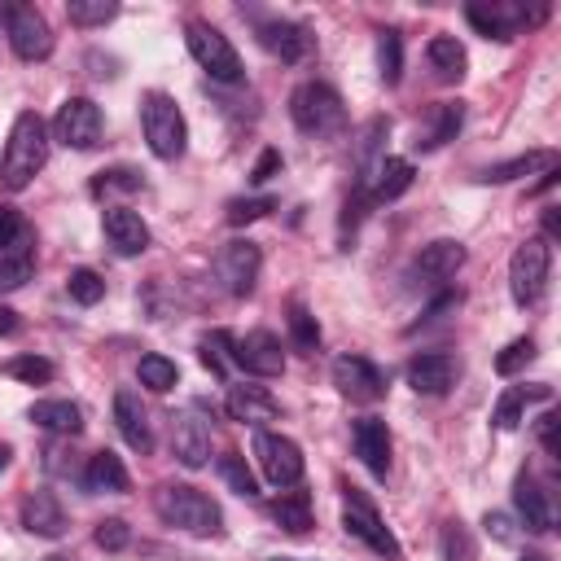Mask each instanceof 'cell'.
I'll list each match as a JSON object with an SVG mask.
<instances>
[{
    "instance_id": "cell-1",
    "label": "cell",
    "mask_w": 561,
    "mask_h": 561,
    "mask_svg": "<svg viewBox=\"0 0 561 561\" xmlns=\"http://www.w3.org/2000/svg\"><path fill=\"white\" fill-rule=\"evenodd\" d=\"M48 162V123L35 114V110H22L9 127V140H4V158H0V184L4 188H26Z\"/></svg>"
},
{
    "instance_id": "cell-2",
    "label": "cell",
    "mask_w": 561,
    "mask_h": 561,
    "mask_svg": "<svg viewBox=\"0 0 561 561\" xmlns=\"http://www.w3.org/2000/svg\"><path fill=\"white\" fill-rule=\"evenodd\" d=\"M153 513H158L167 526H175V530H184V535H197V539L224 530L219 504H215L206 491L188 486V482H167V486H158V491H153Z\"/></svg>"
},
{
    "instance_id": "cell-3",
    "label": "cell",
    "mask_w": 561,
    "mask_h": 561,
    "mask_svg": "<svg viewBox=\"0 0 561 561\" xmlns=\"http://www.w3.org/2000/svg\"><path fill=\"white\" fill-rule=\"evenodd\" d=\"M289 118H294V127L302 136L320 140V136H337L346 127V105H342V96L329 83L307 79V83H298L289 92Z\"/></svg>"
},
{
    "instance_id": "cell-4",
    "label": "cell",
    "mask_w": 561,
    "mask_h": 561,
    "mask_svg": "<svg viewBox=\"0 0 561 561\" xmlns=\"http://www.w3.org/2000/svg\"><path fill=\"white\" fill-rule=\"evenodd\" d=\"M140 127H145V140L153 149V158L162 162H175L188 145V127H184V114L175 105V96L167 92H145L140 101Z\"/></svg>"
},
{
    "instance_id": "cell-5",
    "label": "cell",
    "mask_w": 561,
    "mask_h": 561,
    "mask_svg": "<svg viewBox=\"0 0 561 561\" xmlns=\"http://www.w3.org/2000/svg\"><path fill=\"white\" fill-rule=\"evenodd\" d=\"M548 272H552V245L543 237H526L513 259H508V294L517 307H535L548 289Z\"/></svg>"
},
{
    "instance_id": "cell-6",
    "label": "cell",
    "mask_w": 561,
    "mask_h": 561,
    "mask_svg": "<svg viewBox=\"0 0 561 561\" xmlns=\"http://www.w3.org/2000/svg\"><path fill=\"white\" fill-rule=\"evenodd\" d=\"M465 18H469V26H473L478 35L504 44V39H513L522 26H539V22L548 18V4L526 9V4H517V0H473V4H465Z\"/></svg>"
},
{
    "instance_id": "cell-7",
    "label": "cell",
    "mask_w": 561,
    "mask_h": 561,
    "mask_svg": "<svg viewBox=\"0 0 561 561\" xmlns=\"http://www.w3.org/2000/svg\"><path fill=\"white\" fill-rule=\"evenodd\" d=\"M184 39H188L193 61H197L210 79H219V83H237V79H241V57H237V48L228 44V35H224L219 26L193 18V22L184 26Z\"/></svg>"
},
{
    "instance_id": "cell-8",
    "label": "cell",
    "mask_w": 561,
    "mask_h": 561,
    "mask_svg": "<svg viewBox=\"0 0 561 561\" xmlns=\"http://www.w3.org/2000/svg\"><path fill=\"white\" fill-rule=\"evenodd\" d=\"M105 136V118H101V105L92 96H66L57 118H53V140L66 145V149H96Z\"/></svg>"
},
{
    "instance_id": "cell-9",
    "label": "cell",
    "mask_w": 561,
    "mask_h": 561,
    "mask_svg": "<svg viewBox=\"0 0 561 561\" xmlns=\"http://www.w3.org/2000/svg\"><path fill=\"white\" fill-rule=\"evenodd\" d=\"M342 526H346V535H355L359 543H368L377 557L399 561V539L390 535V526L377 517V508H373L355 486L342 495Z\"/></svg>"
},
{
    "instance_id": "cell-10",
    "label": "cell",
    "mask_w": 561,
    "mask_h": 561,
    "mask_svg": "<svg viewBox=\"0 0 561 561\" xmlns=\"http://www.w3.org/2000/svg\"><path fill=\"white\" fill-rule=\"evenodd\" d=\"M4 35L22 61H44L53 53V31L35 4H4Z\"/></svg>"
},
{
    "instance_id": "cell-11",
    "label": "cell",
    "mask_w": 561,
    "mask_h": 561,
    "mask_svg": "<svg viewBox=\"0 0 561 561\" xmlns=\"http://www.w3.org/2000/svg\"><path fill=\"white\" fill-rule=\"evenodd\" d=\"M254 460H259V469H263V478L272 486H294L302 478V469H307L302 447L294 438H285V434H272V430L254 434Z\"/></svg>"
},
{
    "instance_id": "cell-12",
    "label": "cell",
    "mask_w": 561,
    "mask_h": 561,
    "mask_svg": "<svg viewBox=\"0 0 561 561\" xmlns=\"http://www.w3.org/2000/svg\"><path fill=\"white\" fill-rule=\"evenodd\" d=\"M259 267H263V250H259L250 237H237V241H228V245L219 250V259H215V276H219V285H224L232 298H245V294H254Z\"/></svg>"
},
{
    "instance_id": "cell-13",
    "label": "cell",
    "mask_w": 561,
    "mask_h": 561,
    "mask_svg": "<svg viewBox=\"0 0 561 561\" xmlns=\"http://www.w3.org/2000/svg\"><path fill=\"white\" fill-rule=\"evenodd\" d=\"M333 386L351 403H377L386 399V373L364 355H337L333 359Z\"/></svg>"
},
{
    "instance_id": "cell-14",
    "label": "cell",
    "mask_w": 561,
    "mask_h": 561,
    "mask_svg": "<svg viewBox=\"0 0 561 561\" xmlns=\"http://www.w3.org/2000/svg\"><path fill=\"white\" fill-rule=\"evenodd\" d=\"M232 359L254 373V377H280L285 373V351L272 329H250L245 337H232Z\"/></svg>"
},
{
    "instance_id": "cell-15",
    "label": "cell",
    "mask_w": 561,
    "mask_h": 561,
    "mask_svg": "<svg viewBox=\"0 0 561 561\" xmlns=\"http://www.w3.org/2000/svg\"><path fill=\"white\" fill-rule=\"evenodd\" d=\"M254 35H259V44H263L272 57H280V61H302V57L311 53L307 26H302V22H289V18H259V22H254Z\"/></svg>"
},
{
    "instance_id": "cell-16",
    "label": "cell",
    "mask_w": 561,
    "mask_h": 561,
    "mask_svg": "<svg viewBox=\"0 0 561 561\" xmlns=\"http://www.w3.org/2000/svg\"><path fill=\"white\" fill-rule=\"evenodd\" d=\"M101 228H105V241L114 245V254H123V259H136V254H145L149 250V224L131 210V206H110L105 215H101Z\"/></svg>"
},
{
    "instance_id": "cell-17",
    "label": "cell",
    "mask_w": 561,
    "mask_h": 561,
    "mask_svg": "<svg viewBox=\"0 0 561 561\" xmlns=\"http://www.w3.org/2000/svg\"><path fill=\"white\" fill-rule=\"evenodd\" d=\"M22 526L31 535H39V539H61L70 530L66 508H61V500L48 486H35V491L22 495Z\"/></svg>"
},
{
    "instance_id": "cell-18",
    "label": "cell",
    "mask_w": 561,
    "mask_h": 561,
    "mask_svg": "<svg viewBox=\"0 0 561 561\" xmlns=\"http://www.w3.org/2000/svg\"><path fill=\"white\" fill-rule=\"evenodd\" d=\"M351 443H355V456L364 460V469L373 478H386L390 473V430L381 416H359L351 425Z\"/></svg>"
},
{
    "instance_id": "cell-19",
    "label": "cell",
    "mask_w": 561,
    "mask_h": 561,
    "mask_svg": "<svg viewBox=\"0 0 561 561\" xmlns=\"http://www.w3.org/2000/svg\"><path fill=\"white\" fill-rule=\"evenodd\" d=\"M408 386H412L416 394H430V399L447 394V390L456 386V359H451L447 351H421V355L408 364Z\"/></svg>"
},
{
    "instance_id": "cell-20",
    "label": "cell",
    "mask_w": 561,
    "mask_h": 561,
    "mask_svg": "<svg viewBox=\"0 0 561 561\" xmlns=\"http://www.w3.org/2000/svg\"><path fill=\"white\" fill-rule=\"evenodd\" d=\"M513 504H517V517L526 522L530 535H548L552 530V504H548V491L539 486V478L530 469H522L513 478Z\"/></svg>"
},
{
    "instance_id": "cell-21",
    "label": "cell",
    "mask_w": 561,
    "mask_h": 561,
    "mask_svg": "<svg viewBox=\"0 0 561 561\" xmlns=\"http://www.w3.org/2000/svg\"><path fill=\"white\" fill-rule=\"evenodd\" d=\"M460 267H465V245L451 241V237H438V241L421 245V254H416V263H412V272H416L425 285H443V280H451Z\"/></svg>"
},
{
    "instance_id": "cell-22",
    "label": "cell",
    "mask_w": 561,
    "mask_h": 561,
    "mask_svg": "<svg viewBox=\"0 0 561 561\" xmlns=\"http://www.w3.org/2000/svg\"><path fill=\"white\" fill-rule=\"evenodd\" d=\"M171 447H175V460H180L184 469H202V465L210 460V430H206V421H197L193 412L175 416V425H171Z\"/></svg>"
},
{
    "instance_id": "cell-23",
    "label": "cell",
    "mask_w": 561,
    "mask_h": 561,
    "mask_svg": "<svg viewBox=\"0 0 561 561\" xmlns=\"http://www.w3.org/2000/svg\"><path fill=\"white\" fill-rule=\"evenodd\" d=\"M114 425H118V434H123V443L131 447V451H153V430H149V416H145V408H140V399L131 394V390H118L114 394Z\"/></svg>"
},
{
    "instance_id": "cell-24",
    "label": "cell",
    "mask_w": 561,
    "mask_h": 561,
    "mask_svg": "<svg viewBox=\"0 0 561 561\" xmlns=\"http://www.w3.org/2000/svg\"><path fill=\"white\" fill-rule=\"evenodd\" d=\"M224 408H228L232 421H245V425H263V421H276L280 416V403L263 386H228Z\"/></svg>"
},
{
    "instance_id": "cell-25",
    "label": "cell",
    "mask_w": 561,
    "mask_h": 561,
    "mask_svg": "<svg viewBox=\"0 0 561 561\" xmlns=\"http://www.w3.org/2000/svg\"><path fill=\"white\" fill-rule=\"evenodd\" d=\"M31 245H35V237H31V228H22L18 241L9 250H0V294H13L31 280V272H35V250Z\"/></svg>"
},
{
    "instance_id": "cell-26",
    "label": "cell",
    "mask_w": 561,
    "mask_h": 561,
    "mask_svg": "<svg viewBox=\"0 0 561 561\" xmlns=\"http://www.w3.org/2000/svg\"><path fill=\"white\" fill-rule=\"evenodd\" d=\"M557 167V149H530V153H517V158H508V162H491L478 180L482 184H508V180H522V175H543V171H552Z\"/></svg>"
},
{
    "instance_id": "cell-27",
    "label": "cell",
    "mask_w": 561,
    "mask_h": 561,
    "mask_svg": "<svg viewBox=\"0 0 561 561\" xmlns=\"http://www.w3.org/2000/svg\"><path fill=\"white\" fill-rule=\"evenodd\" d=\"M26 416H31L39 430H48V434H79V430H83V412H79V403H70V399H35Z\"/></svg>"
},
{
    "instance_id": "cell-28",
    "label": "cell",
    "mask_w": 561,
    "mask_h": 561,
    "mask_svg": "<svg viewBox=\"0 0 561 561\" xmlns=\"http://www.w3.org/2000/svg\"><path fill=\"white\" fill-rule=\"evenodd\" d=\"M83 486L88 491H101V495H123L131 486V478H127V469H123V460L114 451H96V456H88Z\"/></svg>"
},
{
    "instance_id": "cell-29",
    "label": "cell",
    "mask_w": 561,
    "mask_h": 561,
    "mask_svg": "<svg viewBox=\"0 0 561 561\" xmlns=\"http://www.w3.org/2000/svg\"><path fill=\"white\" fill-rule=\"evenodd\" d=\"M425 57H430V66H434V75H438L443 83L465 79L469 57H465V44H460L456 35H434V39L425 44Z\"/></svg>"
},
{
    "instance_id": "cell-30",
    "label": "cell",
    "mask_w": 561,
    "mask_h": 561,
    "mask_svg": "<svg viewBox=\"0 0 561 561\" xmlns=\"http://www.w3.org/2000/svg\"><path fill=\"white\" fill-rule=\"evenodd\" d=\"M460 123H465V105H460V101L434 105V110H430V127L416 131V149H438V145H447V140L460 131Z\"/></svg>"
},
{
    "instance_id": "cell-31",
    "label": "cell",
    "mask_w": 561,
    "mask_h": 561,
    "mask_svg": "<svg viewBox=\"0 0 561 561\" xmlns=\"http://www.w3.org/2000/svg\"><path fill=\"white\" fill-rule=\"evenodd\" d=\"M408 184H412V162L381 158V167L373 171V184H368V202H394L399 193H408Z\"/></svg>"
},
{
    "instance_id": "cell-32",
    "label": "cell",
    "mask_w": 561,
    "mask_h": 561,
    "mask_svg": "<svg viewBox=\"0 0 561 561\" xmlns=\"http://www.w3.org/2000/svg\"><path fill=\"white\" fill-rule=\"evenodd\" d=\"M552 390L548 386H508L504 394H500V403H495V412H491V425L495 430H517L522 425V412H526V399H548Z\"/></svg>"
},
{
    "instance_id": "cell-33",
    "label": "cell",
    "mask_w": 561,
    "mask_h": 561,
    "mask_svg": "<svg viewBox=\"0 0 561 561\" xmlns=\"http://www.w3.org/2000/svg\"><path fill=\"white\" fill-rule=\"evenodd\" d=\"M272 517H276L280 530H289V535H307V530H311V495H307V491H289V495H280V500L272 504Z\"/></svg>"
},
{
    "instance_id": "cell-34",
    "label": "cell",
    "mask_w": 561,
    "mask_h": 561,
    "mask_svg": "<svg viewBox=\"0 0 561 561\" xmlns=\"http://www.w3.org/2000/svg\"><path fill=\"white\" fill-rule=\"evenodd\" d=\"M136 377H140V386H145V390H153V394H167V390H175V381H180V368H175V359H167V355H140V364H136Z\"/></svg>"
},
{
    "instance_id": "cell-35",
    "label": "cell",
    "mask_w": 561,
    "mask_h": 561,
    "mask_svg": "<svg viewBox=\"0 0 561 561\" xmlns=\"http://www.w3.org/2000/svg\"><path fill=\"white\" fill-rule=\"evenodd\" d=\"M289 342L302 355H316V346H320V324L302 302H289Z\"/></svg>"
},
{
    "instance_id": "cell-36",
    "label": "cell",
    "mask_w": 561,
    "mask_h": 561,
    "mask_svg": "<svg viewBox=\"0 0 561 561\" xmlns=\"http://www.w3.org/2000/svg\"><path fill=\"white\" fill-rule=\"evenodd\" d=\"M66 18L75 26H105L118 18V0H70L66 4Z\"/></svg>"
},
{
    "instance_id": "cell-37",
    "label": "cell",
    "mask_w": 561,
    "mask_h": 561,
    "mask_svg": "<svg viewBox=\"0 0 561 561\" xmlns=\"http://www.w3.org/2000/svg\"><path fill=\"white\" fill-rule=\"evenodd\" d=\"M219 478L237 491V495H259V482H254V473H250V465H245V456H237V451H224L219 456Z\"/></svg>"
},
{
    "instance_id": "cell-38",
    "label": "cell",
    "mask_w": 561,
    "mask_h": 561,
    "mask_svg": "<svg viewBox=\"0 0 561 561\" xmlns=\"http://www.w3.org/2000/svg\"><path fill=\"white\" fill-rule=\"evenodd\" d=\"M438 557L443 561H478V548L469 539V530L460 522H447L443 535H438Z\"/></svg>"
},
{
    "instance_id": "cell-39",
    "label": "cell",
    "mask_w": 561,
    "mask_h": 561,
    "mask_svg": "<svg viewBox=\"0 0 561 561\" xmlns=\"http://www.w3.org/2000/svg\"><path fill=\"white\" fill-rule=\"evenodd\" d=\"M377 66H381V79L386 83H399V75H403V39H399V31H381V39H377Z\"/></svg>"
},
{
    "instance_id": "cell-40",
    "label": "cell",
    "mask_w": 561,
    "mask_h": 561,
    "mask_svg": "<svg viewBox=\"0 0 561 561\" xmlns=\"http://www.w3.org/2000/svg\"><path fill=\"white\" fill-rule=\"evenodd\" d=\"M4 373L18 377V381H26V386H44V381H53V364H48L44 355H13V359L4 364Z\"/></svg>"
},
{
    "instance_id": "cell-41",
    "label": "cell",
    "mask_w": 561,
    "mask_h": 561,
    "mask_svg": "<svg viewBox=\"0 0 561 561\" xmlns=\"http://www.w3.org/2000/svg\"><path fill=\"white\" fill-rule=\"evenodd\" d=\"M145 180H140V171H131V167H110V171H101L96 180H92V193L96 197H105V193H136Z\"/></svg>"
},
{
    "instance_id": "cell-42",
    "label": "cell",
    "mask_w": 561,
    "mask_h": 561,
    "mask_svg": "<svg viewBox=\"0 0 561 561\" xmlns=\"http://www.w3.org/2000/svg\"><path fill=\"white\" fill-rule=\"evenodd\" d=\"M267 210H276V197H232L228 210H224V219H228L232 228H241V224L263 219Z\"/></svg>"
},
{
    "instance_id": "cell-43",
    "label": "cell",
    "mask_w": 561,
    "mask_h": 561,
    "mask_svg": "<svg viewBox=\"0 0 561 561\" xmlns=\"http://www.w3.org/2000/svg\"><path fill=\"white\" fill-rule=\"evenodd\" d=\"M66 289H70V298H75V302H83V307H92V302H101V298H105V280H101L92 267H75V272H70V280H66Z\"/></svg>"
},
{
    "instance_id": "cell-44",
    "label": "cell",
    "mask_w": 561,
    "mask_h": 561,
    "mask_svg": "<svg viewBox=\"0 0 561 561\" xmlns=\"http://www.w3.org/2000/svg\"><path fill=\"white\" fill-rule=\"evenodd\" d=\"M530 359H535V342H530V337H513V342L495 355V373H500V377H513V373L526 368Z\"/></svg>"
},
{
    "instance_id": "cell-45",
    "label": "cell",
    "mask_w": 561,
    "mask_h": 561,
    "mask_svg": "<svg viewBox=\"0 0 561 561\" xmlns=\"http://www.w3.org/2000/svg\"><path fill=\"white\" fill-rule=\"evenodd\" d=\"M92 539H96V548H105V552H118V548H127L131 530H127V522H123V517H105V522H96Z\"/></svg>"
},
{
    "instance_id": "cell-46",
    "label": "cell",
    "mask_w": 561,
    "mask_h": 561,
    "mask_svg": "<svg viewBox=\"0 0 561 561\" xmlns=\"http://www.w3.org/2000/svg\"><path fill=\"white\" fill-rule=\"evenodd\" d=\"M232 337L228 333H210V337H202V364L224 381L228 377V355H224V346H228Z\"/></svg>"
},
{
    "instance_id": "cell-47",
    "label": "cell",
    "mask_w": 561,
    "mask_h": 561,
    "mask_svg": "<svg viewBox=\"0 0 561 561\" xmlns=\"http://www.w3.org/2000/svg\"><path fill=\"white\" fill-rule=\"evenodd\" d=\"M557 425H561V416H557V412H543V416H539V443H543V451H548V456H561Z\"/></svg>"
},
{
    "instance_id": "cell-48",
    "label": "cell",
    "mask_w": 561,
    "mask_h": 561,
    "mask_svg": "<svg viewBox=\"0 0 561 561\" xmlns=\"http://www.w3.org/2000/svg\"><path fill=\"white\" fill-rule=\"evenodd\" d=\"M26 224H22V215L13 210V206H0V250H9L13 241H18V232H22Z\"/></svg>"
},
{
    "instance_id": "cell-49",
    "label": "cell",
    "mask_w": 561,
    "mask_h": 561,
    "mask_svg": "<svg viewBox=\"0 0 561 561\" xmlns=\"http://www.w3.org/2000/svg\"><path fill=\"white\" fill-rule=\"evenodd\" d=\"M276 171H280V153H276V149H263L259 162L250 167V180H254V184H267Z\"/></svg>"
},
{
    "instance_id": "cell-50",
    "label": "cell",
    "mask_w": 561,
    "mask_h": 561,
    "mask_svg": "<svg viewBox=\"0 0 561 561\" xmlns=\"http://www.w3.org/2000/svg\"><path fill=\"white\" fill-rule=\"evenodd\" d=\"M482 526H486V535H491L495 543H513V539H517V530H513V522H508L504 513H486Z\"/></svg>"
},
{
    "instance_id": "cell-51",
    "label": "cell",
    "mask_w": 561,
    "mask_h": 561,
    "mask_svg": "<svg viewBox=\"0 0 561 561\" xmlns=\"http://www.w3.org/2000/svg\"><path fill=\"white\" fill-rule=\"evenodd\" d=\"M543 232L548 237H561V215H557V206H543ZM543 237V241H548Z\"/></svg>"
},
{
    "instance_id": "cell-52",
    "label": "cell",
    "mask_w": 561,
    "mask_h": 561,
    "mask_svg": "<svg viewBox=\"0 0 561 561\" xmlns=\"http://www.w3.org/2000/svg\"><path fill=\"white\" fill-rule=\"evenodd\" d=\"M0 333H4V337H9V333H18V311L0 307Z\"/></svg>"
},
{
    "instance_id": "cell-53",
    "label": "cell",
    "mask_w": 561,
    "mask_h": 561,
    "mask_svg": "<svg viewBox=\"0 0 561 561\" xmlns=\"http://www.w3.org/2000/svg\"><path fill=\"white\" fill-rule=\"evenodd\" d=\"M9 456H13V451H9V443H0V473L9 469Z\"/></svg>"
},
{
    "instance_id": "cell-54",
    "label": "cell",
    "mask_w": 561,
    "mask_h": 561,
    "mask_svg": "<svg viewBox=\"0 0 561 561\" xmlns=\"http://www.w3.org/2000/svg\"><path fill=\"white\" fill-rule=\"evenodd\" d=\"M522 561H548V557H543V552H526Z\"/></svg>"
},
{
    "instance_id": "cell-55",
    "label": "cell",
    "mask_w": 561,
    "mask_h": 561,
    "mask_svg": "<svg viewBox=\"0 0 561 561\" xmlns=\"http://www.w3.org/2000/svg\"><path fill=\"white\" fill-rule=\"evenodd\" d=\"M263 561H302V557H263Z\"/></svg>"
},
{
    "instance_id": "cell-56",
    "label": "cell",
    "mask_w": 561,
    "mask_h": 561,
    "mask_svg": "<svg viewBox=\"0 0 561 561\" xmlns=\"http://www.w3.org/2000/svg\"><path fill=\"white\" fill-rule=\"evenodd\" d=\"M48 561H66V557H48Z\"/></svg>"
}]
</instances>
